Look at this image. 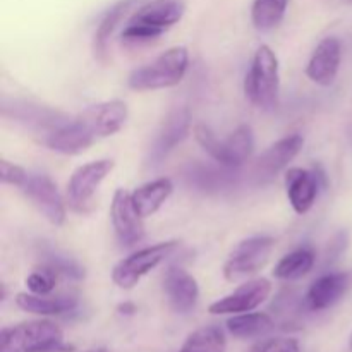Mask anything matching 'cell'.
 <instances>
[{
    "label": "cell",
    "instance_id": "obj_14",
    "mask_svg": "<svg viewBox=\"0 0 352 352\" xmlns=\"http://www.w3.org/2000/svg\"><path fill=\"white\" fill-rule=\"evenodd\" d=\"M342 62V43L339 38L327 36L316 45L306 65V76L320 86H330L339 74Z\"/></svg>",
    "mask_w": 352,
    "mask_h": 352
},
{
    "label": "cell",
    "instance_id": "obj_24",
    "mask_svg": "<svg viewBox=\"0 0 352 352\" xmlns=\"http://www.w3.org/2000/svg\"><path fill=\"white\" fill-rule=\"evenodd\" d=\"M131 3H133V0H122V2H119L117 6H113L112 9L103 16L102 23L96 28L95 38H93V54H95V57L98 58V60H105L107 45H109L110 34L113 33L117 24L122 21L124 14L127 12Z\"/></svg>",
    "mask_w": 352,
    "mask_h": 352
},
{
    "label": "cell",
    "instance_id": "obj_27",
    "mask_svg": "<svg viewBox=\"0 0 352 352\" xmlns=\"http://www.w3.org/2000/svg\"><path fill=\"white\" fill-rule=\"evenodd\" d=\"M58 280V275L52 268L41 265L34 272H31L26 278L28 291L38 296H48L55 289Z\"/></svg>",
    "mask_w": 352,
    "mask_h": 352
},
{
    "label": "cell",
    "instance_id": "obj_13",
    "mask_svg": "<svg viewBox=\"0 0 352 352\" xmlns=\"http://www.w3.org/2000/svg\"><path fill=\"white\" fill-rule=\"evenodd\" d=\"M21 189L52 226L58 227L65 222L64 199L48 175H30Z\"/></svg>",
    "mask_w": 352,
    "mask_h": 352
},
{
    "label": "cell",
    "instance_id": "obj_3",
    "mask_svg": "<svg viewBox=\"0 0 352 352\" xmlns=\"http://www.w3.org/2000/svg\"><path fill=\"white\" fill-rule=\"evenodd\" d=\"M244 93L258 109L272 110L277 107L280 93V65L277 54L268 45H261L254 54L244 78Z\"/></svg>",
    "mask_w": 352,
    "mask_h": 352
},
{
    "label": "cell",
    "instance_id": "obj_18",
    "mask_svg": "<svg viewBox=\"0 0 352 352\" xmlns=\"http://www.w3.org/2000/svg\"><path fill=\"white\" fill-rule=\"evenodd\" d=\"M189 120L191 119H189L188 109H179L167 117V120L164 122L162 129L158 131V136L150 151V158L153 160L151 164L160 162L162 158L167 157L179 143H182V141L186 140V136H188L189 133V127H191V122H189Z\"/></svg>",
    "mask_w": 352,
    "mask_h": 352
},
{
    "label": "cell",
    "instance_id": "obj_20",
    "mask_svg": "<svg viewBox=\"0 0 352 352\" xmlns=\"http://www.w3.org/2000/svg\"><path fill=\"white\" fill-rule=\"evenodd\" d=\"M16 305L23 311L38 316H58L72 311L78 306L74 296H38L33 292H19L16 294Z\"/></svg>",
    "mask_w": 352,
    "mask_h": 352
},
{
    "label": "cell",
    "instance_id": "obj_2",
    "mask_svg": "<svg viewBox=\"0 0 352 352\" xmlns=\"http://www.w3.org/2000/svg\"><path fill=\"white\" fill-rule=\"evenodd\" d=\"M186 12L184 0H151L133 14L122 30L126 43L157 40L168 28L177 24Z\"/></svg>",
    "mask_w": 352,
    "mask_h": 352
},
{
    "label": "cell",
    "instance_id": "obj_9",
    "mask_svg": "<svg viewBox=\"0 0 352 352\" xmlns=\"http://www.w3.org/2000/svg\"><path fill=\"white\" fill-rule=\"evenodd\" d=\"M302 144H305V140L301 134H291L270 144L251 167V177L254 184L263 186L274 181L298 157L299 151L302 150Z\"/></svg>",
    "mask_w": 352,
    "mask_h": 352
},
{
    "label": "cell",
    "instance_id": "obj_19",
    "mask_svg": "<svg viewBox=\"0 0 352 352\" xmlns=\"http://www.w3.org/2000/svg\"><path fill=\"white\" fill-rule=\"evenodd\" d=\"M172 192H174V182L168 177H160L140 186L136 191L131 192V198L138 213L146 219V217L155 215L165 205Z\"/></svg>",
    "mask_w": 352,
    "mask_h": 352
},
{
    "label": "cell",
    "instance_id": "obj_11",
    "mask_svg": "<svg viewBox=\"0 0 352 352\" xmlns=\"http://www.w3.org/2000/svg\"><path fill=\"white\" fill-rule=\"evenodd\" d=\"M113 167H116L113 160L103 158V160L89 162L76 168L69 179L67 191H65L69 203L78 210L85 208L96 195L107 175L113 170Z\"/></svg>",
    "mask_w": 352,
    "mask_h": 352
},
{
    "label": "cell",
    "instance_id": "obj_26",
    "mask_svg": "<svg viewBox=\"0 0 352 352\" xmlns=\"http://www.w3.org/2000/svg\"><path fill=\"white\" fill-rule=\"evenodd\" d=\"M186 177L189 179L191 184L203 189V191H220L232 182V177L227 172L217 170V168L201 164L191 165Z\"/></svg>",
    "mask_w": 352,
    "mask_h": 352
},
{
    "label": "cell",
    "instance_id": "obj_30",
    "mask_svg": "<svg viewBox=\"0 0 352 352\" xmlns=\"http://www.w3.org/2000/svg\"><path fill=\"white\" fill-rule=\"evenodd\" d=\"M28 172L23 167H19L17 164L2 158L0 160V179H2L3 184L16 186V188H23L28 181Z\"/></svg>",
    "mask_w": 352,
    "mask_h": 352
},
{
    "label": "cell",
    "instance_id": "obj_16",
    "mask_svg": "<svg viewBox=\"0 0 352 352\" xmlns=\"http://www.w3.org/2000/svg\"><path fill=\"white\" fill-rule=\"evenodd\" d=\"M351 278L347 274H325L309 285L305 296V306L309 311H325L336 306L349 291Z\"/></svg>",
    "mask_w": 352,
    "mask_h": 352
},
{
    "label": "cell",
    "instance_id": "obj_4",
    "mask_svg": "<svg viewBox=\"0 0 352 352\" xmlns=\"http://www.w3.org/2000/svg\"><path fill=\"white\" fill-rule=\"evenodd\" d=\"M189 65V52L186 47H172L158 55L150 64L134 69L127 78V85L136 91H153L177 86L184 79Z\"/></svg>",
    "mask_w": 352,
    "mask_h": 352
},
{
    "label": "cell",
    "instance_id": "obj_28",
    "mask_svg": "<svg viewBox=\"0 0 352 352\" xmlns=\"http://www.w3.org/2000/svg\"><path fill=\"white\" fill-rule=\"evenodd\" d=\"M43 258L45 260L41 265L52 268V270H54L58 277L74 278V280H79V278L85 277V270H82V268L79 267L74 260H71V258L62 256V254L54 253V251L47 253Z\"/></svg>",
    "mask_w": 352,
    "mask_h": 352
},
{
    "label": "cell",
    "instance_id": "obj_17",
    "mask_svg": "<svg viewBox=\"0 0 352 352\" xmlns=\"http://www.w3.org/2000/svg\"><path fill=\"white\" fill-rule=\"evenodd\" d=\"M318 177L315 172L292 167L285 172V189L291 206L298 215H305L313 208L318 196Z\"/></svg>",
    "mask_w": 352,
    "mask_h": 352
},
{
    "label": "cell",
    "instance_id": "obj_29",
    "mask_svg": "<svg viewBox=\"0 0 352 352\" xmlns=\"http://www.w3.org/2000/svg\"><path fill=\"white\" fill-rule=\"evenodd\" d=\"M248 352H301V346L294 337H270L253 344Z\"/></svg>",
    "mask_w": 352,
    "mask_h": 352
},
{
    "label": "cell",
    "instance_id": "obj_22",
    "mask_svg": "<svg viewBox=\"0 0 352 352\" xmlns=\"http://www.w3.org/2000/svg\"><path fill=\"white\" fill-rule=\"evenodd\" d=\"M315 253L308 248H299V250L292 251V253L285 254L280 258L274 268V277L278 280H299L315 267Z\"/></svg>",
    "mask_w": 352,
    "mask_h": 352
},
{
    "label": "cell",
    "instance_id": "obj_12",
    "mask_svg": "<svg viewBox=\"0 0 352 352\" xmlns=\"http://www.w3.org/2000/svg\"><path fill=\"white\" fill-rule=\"evenodd\" d=\"M110 220H112L116 236L124 246H133L144 237L143 217L134 208L131 192L126 189H116L110 205Z\"/></svg>",
    "mask_w": 352,
    "mask_h": 352
},
{
    "label": "cell",
    "instance_id": "obj_32",
    "mask_svg": "<svg viewBox=\"0 0 352 352\" xmlns=\"http://www.w3.org/2000/svg\"><path fill=\"white\" fill-rule=\"evenodd\" d=\"M119 311H126V315H131V313L136 311V308H134V305H131V302H126V305L119 306Z\"/></svg>",
    "mask_w": 352,
    "mask_h": 352
},
{
    "label": "cell",
    "instance_id": "obj_15",
    "mask_svg": "<svg viewBox=\"0 0 352 352\" xmlns=\"http://www.w3.org/2000/svg\"><path fill=\"white\" fill-rule=\"evenodd\" d=\"M164 292L168 305L179 315L192 311L198 305L199 287L196 278L182 268H170L164 278Z\"/></svg>",
    "mask_w": 352,
    "mask_h": 352
},
{
    "label": "cell",
    "instance_id": "obj_8",
    "mask_svg": "<svg viewBox=\"0 0 352 352\" xmlns=\"http://www.w3.org/2000/svg\"><path fill=\"white\" fill-rule=\"evenodd\" d=\"M177 248V241H165V243H157L153 246L143 248V250L129 254L113 267V284L119 289H124V291L136 287L141 278L146 277L151 270H155L158 265L164 263L167 258H170Z\"/></svg>",
    "mask_w": 352,
    "mask_h": 352
},
{
    "label": "cell",
    "instance_id": "obj_31",
    "mask_svg": "<svg viewBox=\"0 0 352 352\" xmlns=\"http://www.w3.org/2000/svg\"><path fill=\"white\" fill-rule=\"evenodd\" d=\"M41 352H76V346L74 344L64 342V340H58V342H54L48 347H45Z\"/></svg>",
    "mask_w": 352,
    "mask_h": 352
},
{
    "label": "cell",
    "instance_id": "obj_25",
    "mask_svg": "<svg viewBox=\"0 0 352 352\" xmlns=\"http://www.w3.org/2000/svg\"><path fill=\"white\" fill-rule=\"evenodd\" d=\"M289 0H254L251 21L258 31H270L282 23Z\"/></svg>",
    "mask_w": 352,
    "mask_h": 352
},
{
    "label": "cell",
    "instance_id": "obj_23",
    "mask_svg": "<svg viewBox=\"0 0 352 352\" xmlns=\"http://www.w3.org/2000/svg\"><path fill=\"white\" fill-rule=\"evenodd\" d=\"M227 339L222 329L215 325L201 327L189 333L179 352H226Z\"/></svg>",
    "mask_w": 352,
    "mask_h": 352
},
{
    "label": "cell",
    "instance_id": "obj_33",
    "mask_svg": "<svg viewBox=\"0 0 352 352\" xmlns=\"http://www.w3.org/2000/svg\"><path fill=\"white\" fill-rule=\"evenodd\" d=\"M88 352H109V351H105V349H96V351H88Z\"/></svg>",
    "mask_w": 352,
    "mask_h": 352
},
{
    "label": "cell",
    "instance_id": "obj_7",
    "mask_svg": "<svg viewBox=\"0 0 352 352\" xmlns=\"http://www.w3.org/2000/svg\"><path fill=\"white\" fill-rule=\"evenodd\" d=\"M58 340H64V333L57 323L33 320L2 329L0 352H41Z\"/></svg>",
    "mask_w": 352,
    "mask_h": 352
},
{
    "label": "cell",
    "instance_id": "obj_5",
    "mask_svg": "<svg viewBox=\"0 0 352 352\" xmlns=\"http://www.w3.org/2000/svg\"><path fill=\"white\" fill-rule=\"evenodd\" d=\"M199 146L219 165L227 168H239L246 164L254 151V134L250 126H239L226 140H219L217 134L206 124H196L192 127Z\"/></svg>",
    "mask_w": 352,
    "mask_h": 352
},
{
    "label": "cell",
    "instance_id": "obj_1",
    "mask_svg": "<svg viewBox=\"0 0 352 352\" xmlns=\"http://www.w3.org/2000/svg\"><path fill=\"white\" fill-rule=\"evenodd\" d=\"M129 110L122 100H109L88 107L76 119L55 127L45 138L50 150L62 155H79L96 141L113 136L126 124Z\"/></svg>",
    "mask_w": 352,
    "mask_h": 352
},
{
    "label": "cell",
    "instance_id": "obj_21",
    "mask_svg": "<svg viewBox=\"0 0 352 352\" xmlns=\"http://www.w3.org/2000/svg\"><path fill=\"white\" fill-rule=\"evenodd\" d=\"M275 329V320L267 313H241L227 320V330L237 339H254L263 337Z\"/></svg>",
    "mask_w": 352,
    "mask_h": 352
},
{
    "label": "cell",
    "instance_id": "obj_6",
    "mask_svg": "<svg viewBox=\"0 0 352 352\" xmlns=\"http://www.w3.org/2000/svg\"><path fill=\"white\" fill-rule=\"evenodd\" d=\"M275 239L270 236H254L241 241L223 265V277L229 282H246L258 274L270 260Z\"/></svg>",
    "mask_w": 352,
    "mask_h": 352
},
{
    "label": "cell",
    "instance_id": "obj_34",
    "mask_svg": "<svg viewBox=\"0 0 352 352\" xmlns=\"http://www.w3.org/2000/svg\"><path fill=\"white\" fill-rule=\"evenodd\" d=\"M349 346H351V349H352V333H351V339H349Z\"/></svg>",
    "mask_w": 352,
    "mask_h": 352
},
{
    "label": "cell",
    "instance_id": "obj_35",
    "mask_svg": "<svg viewBox=\"0 0 352 352\" xmlns=\"http://www.w3.org/2000/svg\"><path fill=\"white\" fill-rule=\"evenodd\" d=\"M349 2H352V0H349Z\"/></svg>",
    "mask_w": 352,
    "mask_h": 352
},
{
    "label": "cell",
    "instance_id": "obj_10",
    "mask_svg": "<svg viewBox=\"0 0 352 352\" xmlns=\"http://www.w3.org/2000/svg\"><path fill=\"white\" fill-rule=\"evenodd\" d=\"M272 292V284L268 278H251L243 282V285L230 294L223 296L219 301L208 306L212 315H241V313L254 311L263 305Z\"/></svg>",
    "mask_w": 352,
    "mask_h": 352
}]
</instances>
